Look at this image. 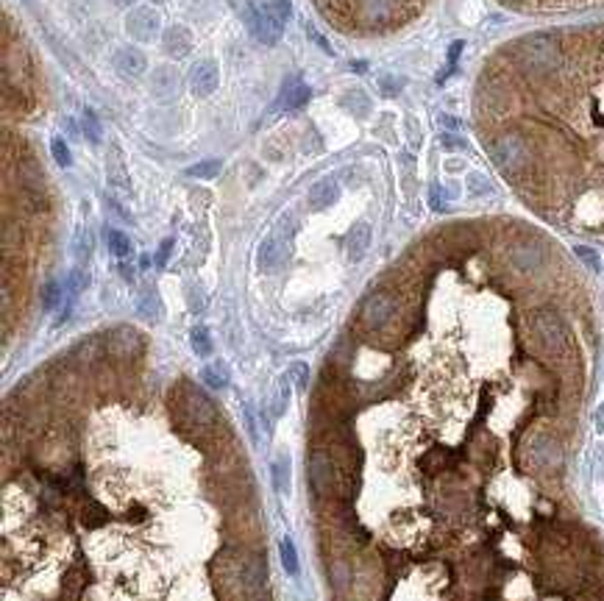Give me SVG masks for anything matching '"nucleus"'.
Wrapping results in <instances>:
<instances>
[{
	"instance_id": "nucleus-1",
	"label": "nucleus",
	"mask_w": 604,
	"mask_h": 601,
	"mask_svg": "<svg viewBox=\"0 0 604 601\" xmlns=\"http://www.w3.org/2000/svg\"><path fill=\"white\" fill-rule=\"evenodd\" d=\"M473 125L532 206L604 234V20L501 45L477 78Z\"/></svg>"
},
{
	"instance_id": "nucleus-2",
	"label": "nucleus",
	"mask_w": 604,
	"mask_h": 601,
	"mask_svg": "<svg viewBox=\"0 0 604 601\" xmlns=\"http://www.w3.org/2000/svg\"><path fill=\"white\" fill-rule=\"evenodd\" d=\"M340 31L360 36L390 34L418 20L431 0H312Z\"/></svg>"
},
{
	"instance_id": "nucleus-3",
	"label": "nucleus",
	"mask_w": 604,
	"mask_h": 601,
	"mask_svg": "<svg viewBox=\"0 0 604 601\" xmlns=\"http://www.w3.org/2000/svg\"><path fill=\"white\" fill-rule=\"evenodd\" d=\"M527 457L538 470H557L563 465V443L549 429H535L527 437Z\"/></svg>"
},
{
	"instance_id": "nucleus-4",
	"label": "nucleus",
	"mask_w": 604,
	"mask_h": 601,
	"mask_svg": "<svg viewBox=\"0 0 604 601\" xmlns=\"http://www.w3.org/2000/svg\"><path fill=\"white\" fill-rule=\"evenodd\" d=\"M103 342H106V354L114 362H137L145 354V340L131 326H114L112 331L103 334Z\"/></svg>"
},
{
	"instance_id": "nucleus-5",
	"label": "nucleus",
	"mask_w": 604,
	"mask_h": 601,
	"mask_svg": "<svg viewBox=\"0 0 604 601\" xmlns=\"http://www.w3.org/2000/svg\"><path fill=\"white\" fill-rule=\"evenodd\" d=\"M499 3L524 14H566L604 6V0H499Z\"/></svg>"
},
{
	"instance_id": "nucleus-6",
	"label": "nucleus",
	"mask_w": 604,
	"mask_h": 601,
	"mask_svg": "<svg viewBox=\"0 0 604 601\" xmlns=\"http://www.w3.org/2000/svg\"><path fill=\"white\" fill-rule=\"evenodd\" d=\"M245 20H248V25H251L253 36H256L259 42H265V45H276V42L281 39L284 23H279V20L273 17V12H270L265 3H259V6H248Z\"/></svg>"
},
{
	"instance_id": "nucleus-7",
	"label": "nucleus",
	"mask_w": 604,
	"mask_h": 601,
	"mask_svg": "<svg viewBox=\"0 0 604 601\" xmlns=\"http://www.w3.org/2000/svg\"><path fill=\"white\" fill-rule=\"evenodd\" d=\"M125 34L131 39H153L159 34V12L156 9H148V6H140L134 9L131 14L125 17Z\"/></svg>"
},
{
	"instance_id": "nucleus-8",
	"label": "nucleus",
	"mask_w": 604,
	"mask_h": 601,
	"mask_svg": "<svg viewBox=\"0 0 604 601\" xmlns=\"http://www.w3.org/2000/svg\"><path fill=\"white\" fill-rule=\"evenodd\" d=\"M187 81H190V90H192L195 95L209 98V95L214 92V87H218V64L209 62V59H206V62H198V64L190 70Z\"/></svg>"
},
{
	"instance_id": "nucleus-9",
	"label": "nucleus",
	"mask_w": 604,
	"mask_h": 601,
	"mask_svg": "<svg viewBox=\"0 0 604 601\" xmlns=\"http://www.w3.org/2000/svg\"><path fill=\"white\" fill-rule=\"evenodd\" d=\"M114 67H117V73L125 75V78H137V75L145 73L148 59H145V53L137 51V48H120V51L114 53Z\"/></svg>"
},
{
	"instance_id": "nucleus-10",
	"label": "nucleus",
	"mask_w": 604,
	"mask_h": 601,
	"mask_svg": "<svg viewBox=\"0 0 604 601\" xmlns=\"http://www.w3.org/2000/svg\"><path fill=\"white\" fill-rule=\"evenodd\" d=\"M162 48L170 59H184L190 51H192V34L184 28V25H173L167 34H164V42Z\"/></svg>"
},
{
	"instance_id": "nucleus-11",
	"label": "nucleus",
	"mask_w": 604,
	"mask_h": 601,
	"mask_svg": "<svg viewBox=\"0 0 604 601\" xmlns=\"http://www.w3.org/2000/svg\"><path fill=\"white\" fill-rule=\"evenodd\" d=\"M368 248H370V226L357 223L345 237V256H349V262H360L368 253Z\"/></svg>"
},
{
	"instance_id": "nucleus-12",
	"label": "nucleus",
	"mask_w": 604,
	"mask_h": 601,
	"mask_svg": "<svg viewBox=\"0 0 604 601\" xmlns=\"http://www.w3.org/2000/svg\"><path fill=\"white\" fill-rule=\"evenodd\" d=\"M337 195H340V190H337V184H334V179H323V181H318L312 190H310V209H315V212H323L326 206H331L334 201H337Z\"/></svg>"
},
{
	"instance_id": "nucleus-13",
	"label": "nucleus",
	"mask_w": 604,
	"mask_h": 601,
	"mask_svg": "<svg viewBox=\"0 0 604 601\" xmlns=\"http://www.w3.org/2000/svg\"><path fill=\"white\" fill-rule=\"evenodd\" d=\"M310 101V87L307 84H301V81H295V78H290L284 87H281V95H279V103L284 106V109H298V106H304Z\"/></svg>"
},
{
	"instance_id": "nucleus-14",
	"label": "nucleus",
	"mask_w": 604,
	"mask_h": 601,
	"mask_svg": "<svg viewBox=\"0 0 604 601\" xmlns=\"http://www.w3.org/2000/svg\"><path fill=\"white\" fill-rule=\"evenodd\" d=\"M201 379L206 381V387H212V390H223L226 384H229V368H226V362L206 365V368L201 370Z\"/></svg>"
},
{
	"instance_id": "nucleus-15",
	"label": "nucleus",
	"mask_w": 604,
	"mask_h": 601,
	"mask_svg": "<svg viewBox=\"0 0 604 601\" xmlns=\"http://www.w3.org/2000/svg\"><path fill=\"white\" fill-rule=\"evenodd\" d=\"M137 312H140L145 320H151V323H156V320H159L162 307H159V298H156V292H153V290H145V292L140 295V300H137Z\"/></svg>"
},
{
	"instance_id": "nucleus-16",
	"label": "nucleus",
	"mask_w": 604,
	"mask_h": 601,
	"mask_svg": "<svg viewBox=\"0 0 604 601\" xmlns=\"http://www.w3.org/2000/svg\"><path fill=\"white\" fill-rule=\"evenodd\" d=\"M106 242H109V251L117 256V259H128V256H131V240H128L123 231L109 229L106 231Z\"/></svg>"
},
{
	"instance_id": "nucleus-17",
	"label": "nucleus",
	"mask_w": 604,
	"mask_h": 601,
	"mask_svg": "<svg viewBox=\"0 0 604 601\" xmlns=\"http://www.w3.org/2000/svg\"><path fill=\"white\" fill-rule=\"evenodd\" d=\"M190 346L198 357H209L212 354V337H209V329L206 326H195L190 331Z\"/></svg>"
},
{
	"instance_id": "nucleus-18",
	"label": "nucleus",
	"mask_w": 604,
	"mask_h": 601,
	"mask_svg": "<svg viewBox=\"0 0 604 601\" xmlns=\"http://www.w3.org/2000/svg\"><path fill=\"white\" fill-rule=\"evenodd\" d=\"M273 476H276V490L281 496H290V457L281 454L273 465Z\"/></svg>"
},
{
	"instance_id": "nucleus-19",
	"label": "nucleus",
	"mask_w": 604,
	"mask_h": 601,
	"mask_svg": "<svg viewBox=\"0 0 604 601\" xmlns=\"http://www.w3.org/2000/svg\"><path fill=\"white\" fill-rule=\"evenodd\" d=\"M279 554H281L284 571H287L290 576H295V574H298V554H295V546H292L290 537H281V540H279Z\"/></svg>"
},
{
	"instance_id": "nucleus-20",
	"label": "nucleus",
	"mask_w": 604,
	"mask_h": 601,
	"mask_svg": "<svg viewBox=\"0 0 604 601\" xmlns=\"http://www.w3.org/2000/svg\"><path fill=\"white\" fill-rule=\"evenodd\" d=\"M81 128H84V137L90 140L92 145H98V142H101V125H98V120H95L92 109H84V112H81Z\"/></svg>"
},
{
	"instance_id": "nucleus-21",
	"label": "nucleus",
	"mask_w": 604,
	"mask_h": 601,
	"mask_svg": "<svg viewBox=\"0 0 604 601\" xmlns=\"http://www.w3.org/2000/svg\"><path fill=\"white\" fill-rule=\"evenodd\" d=\"M218 170H221V159H206V162L192 164L187 170V176H192V179H212V176H218Z\"/></svg>"
},
{
	"instance_id": "nucleus-22",
	"label": "nucleus",
	"mask_w": 604,
	"mask_h": 601,
	"mask_svg": "<svg viewBox=\"0 0 604 601\" xmlns=\"http://www.w3.org/2000/svg\"><path fill=\"white\" fill-rule=\"evenodd\" d=\"M62 298H64V290H62V284L51 281V284L45 287V292H42V307H45V309H56V307L62 304Z\"/></svg>"
},
{
	"instance_id": "nucleus-23",
	"label": "nucleus",
	"mask_w": 604,
	"mask_h": 601,
	"mask_svg": "<svg viewBox=\"0 0 604 601\" xmlns=\"http://www.w3.org/2000/svg\"><path fill=\"white\" fill-rule=\"evenodd\" d=\"M262 3L273 12V17L279 23H287L292 17V0H262Z\"/></svg>"
},
{
	"instance_id": "nucleus-24",
	"label": "nucleus",
	"mask_w": 604,
	"mask_h": 601,
	"mask_svg": "<svg viewBox=\"0 0 604 601\" xmlns=\"http://www.w3.org/2000/svg\"><path fill=\"white\" fill-rule=\"evenodd\" d=\"M51 151H53V159H56V164H59V167H70V164H73L70 148H67V142H64L62 137H53V142H51Z\"/></svg>"
},
{
	"instance_id": "nucleus-25",
	"label": "nucleus",
	"mask_w": 604,
	"mask_h": 601,
	"mask_svg": "<svg viewBox=\"0 0 604 601\" xmlns=\"http://www.w3.org/2000/svg\"><path fill=\"white\" fill-rule=\"evenodd\" d=\"M287 381H290V379H281L279 390H276V398H273V412H276V415H284L287 401H290V384H287Z\"/></svg>"
},
{
	"instance_id": "nucleus-26",
	"label": "nucleus",
	"mask_w": 604,
	"mask_h": 601,
	"mask_svg": "<svg viewBox=\"0 0 604 601\" xmlns=\"http://www.w3.org/2000/svg\"><path fill=\"white\" fill-rule=\"evenodd\" d=\"M290 379L295 381V387H298V390H304V387H307V381H310V368H307L304 362H295V365L290 368Z\"/></svg>"
},
{
	"instance_id": "nucleus-27",
	"label": "nucleus",
	"mask_w": 604,
	"mask_h": 601,
	"mask_svg": "<svg viewBox=\"0 0 604 601\" xmlns=\"http://www.w3.org/2000/svg\"><path fill=\"white\" fill-rule=\"evenodd\" d=\"M401 90V78H390V75H384V78H379V92L384 95V98H390V95H396Z\"/></svg>"
},
{
	"instance_id": "nucleus-28",
	"label": "nucleus",
	"mask_w": 604,
	"mask_h": 601,
	"mask_svg": "<svg viewBox=\"0 0 604 601\" xmlns=\"http://www.w3.org/2000/svg\"><path fill=\"white\" fill-rule=\"evenodd\" d=\"M75 256H78L81 262L90 259V237H86V231H81V237H78V242H75Z\"/></svg>"
},
{
	"instance_id": "nucleus-29",
	"label": "nucleus",
	"mask_w": 604,
	"mask_h": 601,
	"mask_svg": "<svg viewBox=\"0 0 604 601\" xmlns=\"http://www.w3.org/2000/svg\"><path fill=\"white\" fill-rule=\"evenodd\" d=\"M170 251H173V240H164V242H162V248H159V253H156V265H167V256H170Z\"/></svg>"
},
{
	"instance_id": "nucleus-30",
	"label": "nucleus",
	"mask_w": 604,
	"mask_h": 601,
	"mask_svg": "<svg viewBox=\"0 0 604 601\" xmlns=\"http://www.w3.org/2000/svg\"><path fill=\"white\" fill-rule=\"evenodd\" d=\"M120 276H123L125 281H134V268L128 265V262H123V265H120Z\"/></svg>"
},
{
	"instance_id": "nucleus-31",
	"label": "nucleus",
	"mask_w": 604,
	"mask_h": 601,
	"mask_svg": "<svg viewBox=\"0 0 604 601\" xmlns=\"http://www.w3.org/2000/svg\"><path fill=\"white\" fill-rule=\"evenodd\" d=\"M114 3H117V6H134L137 0H114Z\"/></svg>"
},
{
	"instance_id": "nucleus-32",
	"label": "nucleus",
	"mask_w": 604,
	"mask_h": 601,
	"mask_svg": "<svg viewBox=\"0 0 604 601\" xmlns=\"http://www.w3.org/2000/svg\"><path fill=\"white\" fill-rule=\"evenodd\" d=\"M153 3H164V0H153Z\"/></svg>"
}]
</instances>
